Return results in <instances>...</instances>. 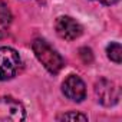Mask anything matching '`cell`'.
I'll return each mask as SVG.
<instances>
[{
  "label": "cell",
  "mask_w": 122,
  "mask_h": 122,
  "mask_svg": "<svg viewBox=\"0 0 122 122\" xmlns=\"http://www.w3.org/2000/svg\"><path fill=\"white\" fill-rule=\"evenodd\" d=\"M32 49H33V53L37 57V60L45 66V69L49 73L56 75V73H59L60 71H62V68L65 66L63 57L60 56L46 40L36 39L32 43Z\"/></svg>",
  "instance_id": "1"
},
{
  "label": "cell",
  "mask_w": 122,
  "mask_h": 122,
  "mask_svg": "<svg viewBox=\"0 0 122 122\" xmlns=\"http://www.w3.org/2000/svg\"><path fill=\"white\" fill-rule=\"evenodd\" d=\"M22 65L19 53L12 47H0V81H9L16 76Z\"/></svg>",
  "instance_id": "2"
},
{
  "label": "cell",
  "mask_w": 122,
  "mask_h": 122,
  "mask_svg": "<svg viewBox=\"0 0 122 122\" xmlns=\"http://www.w3.org/2000/svg\"><path fill=\"white\" fill-rule=\"evenodd\" d=\"M25 118L26 111L19 101L10 96L0 98V122H20Z\"/></svg>",
  "instance_id": "3"
},
{
  "label": "cell",
  "mask_w": 122,
  "mask_h": 122,
  "mask_svg": "<svg viewBox=\"0 0 122 122\" xmlns=\"http://www.w3.org/2000/svg\"><path fill=\"white\" fill-rule=\"evenodd\" d=\"M95 95L103 106H113L119 101V91L116 85L108 79H101L95 83Z\"/></svg>",
  "instance_id": "4"
},
{
  "label": "cell",
  "mask_w": 122,
  "mask_h": 122,
  "mask_svg": "<svg viewBox=\"0 0 122 122\" xmlns=\"http://www.w3.org/2000/svg\"><path fill=\"white\" fill-rule=\"evenodd\" d=\"M56 33L65 40H75L82 35V26L71 16H60L55 22Z\"/></svg>",
  "instance_id": "5"
},
{
  "label": "cell",
  "mask_w": 122,
  "mask_h": 122,
  "mask_svg": "<svg viewBox=\"0 0 122 122\" xmlns=\"http://www.w3.org/2000/svg\"><path fill=\"white\" fill-rule=\"evenodd\" d=\"M62 92L65 93L68 99L73 102H82L86 96V86H85V82L79 76L71 75L62 83Z\"/></svg>",
  "instance_id": "6"
},
{
  "label": "cell",
  "mask_w": 122,
  "mask_h": 122,
  "mask_svg": "<svg viewBox=\"0 0 122 122\" xmlns=\"http://www.w3.org/2000/svg\"><path fill=\"white\" fill-rule=\"evenodd\" d=\"M106 53H108V57L115 63H121L122 62V47L118 42H113L111 45H108L106 47Z\"/></svg>",
  "instance_id": "7"
},
{
  "label": "cell",
  "mask_w": 122,
  "mask_h": 122,
  "mask_svg": "<svg viewBox=\"0 0 122 122\" xmlns=\"http://www.w3.org/2000/svg\"><path fill=\"white\" fill-rule=\"evenodd\" d=\"M57 121H88V116L79 112H68L63 115H59Z\"/></svg>",
  "instance_id": "8"
},
{
  "label": "cell",
  "mask_w": 122,
  "mask_h": 122,
  "mask_svg": "<svg viewBox=\"0 0 122 122\" xmlns=\"http://www.w3.org/2000/svg\"><path fill=\"white\" fill-rule=\"evenodd\" d=\"M10 20H12V15H10L9 7L5 3H2L0 5V22L3 25H7V23H10Z\"/></svg>",
  "instance_id": "9"
},
{
  "label": "cell",
  "mask_w": 122,
  "mask_h": 122,
  "mask_svg": "<svg viewBox=\"0 0 122 122\" xmlns=\"http://www.w3.org/2000/svg\"><path fill=\"white\" fill-rule=\"evenodd\" d=\"M81 57L83 59L85 63H91L92 62V50L88 47H82L81 49Z\"/></svg>",
  "instance_id": "10"
},
{
  "label": "cell",
  "mask_w": 122,
  "mask_h": 122,
  "mask_svg": "<svg viewBox=\"0 0 122 122\" xmlns=\"http://www.w3.org/2000/svg\"><path fill=\"white\" fill-rule=\"evenodd\" d=\"M95 2H99V3H102V5H106V6H111V5H115V3H118L119 0H95Z\"/></svg>",
  "instance_id": "11"
}]
</instances>
